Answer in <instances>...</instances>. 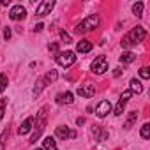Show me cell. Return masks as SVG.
I'll use <instances>...</instances> for the list:
<instances>
[{
  "label": "cell",
  "instance_id": "cb8c5ba5",
  "mask_svg": "<svg viewBox=\"0 0 150 150\" xmlns=\"http://www.w3.org/2000/svg\"><path fill=\"white\" fill-rule=\"evenodd\" d=\"M131 96H132V92H131V90H125V92H124V94L120 96V101H124V103H127V101L131 99Z\"/></svg>",
  "mask_w": 150,
  "mask_h": 150
},
{
  "label": "cell",
  "instance_id": "f1b7e54d",
  "mask_svg": "<svg viewBox=\"0 0 150 150\" xmlns=\"http://www.w3.org/2000/svg\"><path fill=\"white\" fill-rule=\"evenodd\" d=\"M4 37H6V41H9V39H11V30H9V28H6V30H4Z\"/></svg>",
  "mask_w": 150,
  "mask_h": 150
},
{
  "label": "cell",
  "instance_id": "3957f363",
  "mask_svg": "<svg viewBox=\"0 0 150 150\" xmlns=\"http://www.w3.org/2000/svg\"><path fill=\"white\" fill-rule=\"evenodd\" d=\"M97 25H99V18H97V14H92V16L85 18V20L76 27V32H78V34H85V32L94 30Z\"/></svg>",
  "mask_w": 150,
  "mask_h": 150
},
{
  "label": "cell",
  "instance_id": "8992f818",
  "mask_svg": "<svg viewBox=\"0 0 150 150\" xmlns=\"http://www.w3.org/2000/svg\"><path fill=\"white\" fill-rule=\"evenodd\" d=\"M53 7H55V2H53V0H44V2H41V4L37 6V11H35V14L42 18V16L50 14Z\"/></svg>",
  "mask_w": 150,
  "mask_h": 150
},
{
  "label": "cell",
  "instance_id": "44dd1931",
  "mask_svg": "<svg viewBox=\"0 0 150 150\" xmlns=\"http://www.w3.org/2000/svg\"><path fill=\"white\" fill-rule=\"evenodd\" d=\"M141 138H143V139H148V138H150V124H148V122L143 124V127H141Z\"/></svg>",
  "mask_w": 150,
  "mask_h": 150
},
{
  "label": "cell",
  "instance_id": "e0dca14e",
  "mask_svg": "<svg viewBox=\"0 0 150 150\" xmlns=\"http://www.w3.org/2000/svg\"><path fill=\"white\" fill-rule=\"evenodd\" d=\"M96 136H97V139L99 141H103L104 138H108V132L104 131V129H101V125H94V131H92Z\"/></svg>",
  "mask_w": 150,
  "mask_h": 150
},
{
  "label": "cell",
  "instance_id": "ba28073f",
  "mask_svg": "<svg viewBox=\"0 0 150 150\" xmlns=\"http://www.w3.org/2000/svg\"><path fill=\"white\" fill-rule=\"evenodd\" d=\"M110 111H111V103H110V101H101V103L97 104L96 115H97L99 118H104V117H106Z\"/></svg>",
  "mask_w": 150,
  "mask_h": 150
},
{
  "label": "cell",
  "instance_id": "4316f807",
  "mask_svg": "<svg viewBox=\"0 0 150 150\" xmlns=\"http://www.w3.org/2000/svg\"><path fill=\"white\" fill-rule=\"evenodd\" d=\"M6 138H7V131H4V134L0 136V150H4V145H6Z\"/></svg>",
  "mask_w": 150,
  "mask_h": 150
},
{
  "label": "cell",
  "instance_id": "f546056e",
  "mask_svg": "<svg viewBox=\"0 0 150 150\" xmlns=\"http://www.w3.org/2000/svg\"><path fill=\"white\" fill-rule=\"evenodd\" d=\"M120 74H122V69H120V67H117V69L113 71V76H115V78H118Z\"/></svg>",
  "mask_w": 150,
  "mask_h": 150
},
{
  "label": "cell",
  "instance_id": "2e32d148",
  "mask_svg": "<svg viewBox=\"0 0 150 150\" xmlns=\"http://www.w3.org/2000/svg\"><path fill=\"white\" fill-rule=\"evenodd\" d=\"M57 78H58V72H57V71H50L46 76H44V78H41V80H42V83H44V85H48V83H53Z\"/></svg>",
  "mask_w": 150,
  "mask_h": 150
},
{
  "label": "cell",
  "instance_id": "5b68a950",
  "mask_svg": "<svg viewBox=\"0 0 150 150\" xmlns=\"http://www.w3.org/2000/svg\"><path fill=\"white\" fill-rule=\"evenodd\" d=\"M92 71L96 72V74H104L106 71H108V58L106 57H97L94 62H92Z\"/></svg>",
  "mask_w": 150,
  "mask_h": 150
},
{
  "label": "cell",
  "instance_id": "9c48e42d",
  "mask_svg": "<svg viewBox=\"0 0 150 150\" xmlns=\"http://www.w3.org/2000/svg\"><path fill=\"white\" fill-rule=\"evenodd\" d=\"M55 134H57V138H60V139L76 138V132H74V131H71V129H69V127H65V125H60V127H57Z\"/></svg>",
  "mask_w": 150,
  "mask_h": 150
},
{
  "label": "cell",
  "instance_id": "83f0119b",
  "mask_svg": "<svg viewBox=\"0 0 150 150\" xmlns=\"http://www.w3.org/2000/svg\"><path fill=\"white\" fill-rule=\"evenodd\" d=\"M48 48H50V51H58V44L57 42H50Z\"/></svg>",
  "mask_w": 150,
  "mask_h": 150
},
{
  "label": "cell",
  "instance_id": "52a82bcc",
  "mask_svg": "<svg viewBox=\"0 0 150 150\" xmlns=\"http://www.w3.org/2000/svg\"><path fill=\"white\" fill-rule=\"evenodd\" d=\"M27 16V9L23 6H14L11 11H9V18L14 20V21H20V20H25Z\"/></svg>",
  "mask_w": 150,
  "mask_h": 150
},
{
  "label": "cell",
  "instance_id": "1f68e13d",
  "mask_svg": "<svg viewBox=\"0 0 150 150\" xmlns=\"http://www.w3.org/2000/svg\"><path fill=\"white\" fill-rule=\"evenodd\" d=\"M76 124H78V125H83V124H85V118H78Z\"/></svg>",
  "mask_w": 150,
  "mask_h": 150
},
{
  "label": "cell",
  "instance_id": "d6986e66",
  "mask_svg": "<svg viewBox=\"0 0 150 150\" xmlns=\"http://www.w3.org/2000/svg\"><path fill=\"white\" fill-rule=\"evenodd\" d=\"M136 118H138V113H136V111H131V113H129V117H127V122H125V125H124V127H125V129H131V125L136 122Z\"/></svg>",
  "mask_w": 150,
  "mask_h": 150
},
{
  "label": "cell",
  "instance_id": "4fadbf2b",
  "mask_svg": "<svg viewBox=\"0 0 150 150\" xmlns=\"http://www.w3.org/2000/svg\"><path fill=\"white\" fill-rule=\"evenodd\" d=\"M74 99H72V94L71 92H64V94H58L57 96V103L58 104H71Z\"/></svg>",
  "mask_w": 150,
  "mask_h": 150
},
{
  "label": "cell",
  "instance_id": "7c38bea8",
  "mask_svg": "<svg viewBox=\"0 0 150 150\" xmlns=\"http://www.w3.org/2000/svg\"><path fill=\"white\" fill-rule=\"evenodd\" d=\"M32 124H34V118H32V117H28V118L21 124V127L18 129V134H20V136L28 134V132H30V129H32Z\"/></svg>",
  "mask_w": 150,
  "mask_h": 150
},
{
  "label": "cell",
  "instance_id": "30bf717a",
  "mask_svg": "<svg viewBox=\"0 0 150 150\" xmlns=\"http://www.w3.org/2000/svg\"><path fill=\"white\" fill-rule=\"evenodd\" d=\"M92 48H94V44H92L90 41H87V39H81V41L76 44V50H78V53H88Z\"/></svg>",
  "mask_w": 150,
  "mask_h": 150
},
{
  "label": "cell",
  "instance_id": "ffe728a7",
  "mask_svg": "<svg viewBox=\"0 0 150 150\" xmlns=\"http://www.w3.org/2000/svg\"><path fill=\"white\" fill-rule=\"evenodd\" d=\"M132 13H134L138 18H141V16H143V14H141V13H143V2L134 4V6H132Z\"/></svg>",
  "mask_w": 150,
  "mask_h": 150
},
{
  "label": "cell",
  "instance_id": "d4e9b609",
  "mask_svg": "<svg viewBox=\"0 0 150 150\" xmlns=\"http://www.w3.org/2000/svg\"><path fill=\"white\" fill-rule=\"evenodd\" d=\"M6 104H7V101L6 99H0V118L4 117V113H6Z\"/></svg>",
  "mask_w": 150,
  "mask_h": 150
},
{
  "label": "cell",
  "instance_id": "6da1fadb",
  "mask_svg": "<svg viewBox=\"0 0 150 150\" xmlns=\"http://www.w3.org/2000/svg\"><path fill=\"white\" fill-rule=\"evenodd\" d=\"M145 37H146V30H145L143 27H136V28H132L127 35L122 37V48H131V46L141 42Z\"/></svg>",
  "mask_w": 150,
  "mask_h": 150
},
{
  "label": "cell",
  "instance_id": "277c9868",
  "mask_svg": "<svg viewBox=\"0 0 150 150\" xmlns=\"http://www.w3.org/2000/svg\"><path fill=\"white\" fill-rule=\"evenodd\" d=\"M55 60L62 67H71L74 62H76V53H74V51H62V53H58L55 57Z\"/></svg>",
  "mask_w": 150,
  "mask_h": 150
},
{
  "label": "cell",
  "instance_id": "5bb4252c",
  "mask_svg": "<svg viewBox=\"0 0 150 150\" xmlns=\"http://www.w3.org/2000/svg\"><path fill=\"white\" fill-rule=\"evenodd\" d=\"M42 148H44V150H58V148H57V141H55V138H51V136L44 138V141H42Z\"/></svg>",
  "mask_w": 150,
  "mask_h": 150
},
{
  "label": "cell",
  "instance_id": "603a6c76",
  "mask_svg": "<svg viewBox=\"0 0 150 150\" xmlns=\"http://www.w3.org/2000/svg\"><path fill=\"white\" fill-rule=\"evenodd\" d=\"M139 76H141L143 80H148V78H150V72H148V67H141V69H139Z\"/></svg>",
  "mask_w": 150,
  "mask_h": 150
},
{
  "label": "cell",
  "instance_id": "7a4b0ae2",
  "mask_svg": "<svg viewBox=\"0 0 150 150\" xmlns=\"http://www.w3.org/2000/svg\"><path fill=\"white\" fill-rule=\"evenodd\" d=\"M46 120H48V106H42V108L37 111V122H35L34 134H32V138H30L28 143H35V141L41 138V134H42V131H44V127H46Z\"/></svg>",
  "mask_w": 150,
  "mask_h": 150
},
{
  "label": "cell",
  "instance_id": "484cf974",
  "mask_svg": "<svg viewBox=\"0 0 150 150\" xmlns=\"http://www.w3.org/2000/svg\"><path fill=\"white\" fill-rule=\"evenodd\" d=\"M60 37H62V41H64L65 44H69V42H71V35H69V34H65L64 30H60Z\"/></svg>",
  "mask_w": 150,
  "mask_h": 150
},
{
  "label": "cell",
  "instance_id": "7402d4cb",
  "mask_svg": "<svg viewBox=\"0 0 150 150\" xmlns=\"http://www.w3.org/2000/svg\"><path fill=\"white\" fill-rule=\"evenodd\" d=\"M7 88V76L6 74H0V94Z\"/></svg>",
  "mask_w": 150,
  "mask_h": 150
},
{
  "label": "cell",
  "instance_id": "d6a6232c",
  "mask_svg": "<svg viewBox=\"0 0 150 150\" xmlns=\"http://www.w3.org/2000/svg\"><path fill=\"white\" fill-rule=\"evenodd\" d=\"M35 150H42V148H35Z\"/></svg>",
  "mask_w": 150,
  "mask_h": 150
},
{
  "label": "cell",
  "instance_id": "8fae6325",
  "mask_svg": "<svg viewBox=\"0 0 150 150\" xmlns=\"http://www.w3.org/2000/svg\"><path fill=\"white\" fill-rule=\"evenodd\" d=\"M78 94L81 97H92L96 94V88L94 85H83V87H78Z\"/></svg>",
  "mask_w": 150,
  "mask_h": 150
},
{
  "label": "cell",
  "instance_id": "4dcf8cb0",
  "mask_svg": "<svg viewBox=\"0 0 150 150\" xmlns=\"http://www.w3.org/2000/svg\"><path fill=\"white\" fill-rule=\"evenodd\" d=\"M42 28H44V25H42V23H39V25H35V30H37V32H39V30H42Z\"/></svg>",
  "mask_w": 150,
  "mask_h": 150
},
{
  "label": "cell",
  "instance_id": "9a60e30c",
  "mask_svg": "<svg viewBox=\"0 0 150 150\" xmlns=\"http://www.w3.org/2000/svg\"><path fill=\"white\" fill-rule=\"evenodd\" d=\"M134 60H136V55H134L132 51H125V53L120 55V62H122V64H131V62H134Z\"/></svg>",
  "mask_w": 150,
  "mask_h": 150
},
{
  "label": "cell",
  "instance_id": "ac0fdd59",
  "mask_svg": "<svg viewBox=\"0 0 150 150\" xmlns=\"http://www.w3.org/2000/svg\"><path fill=\"white\" fill-rule=\"evenodd\" d=\"M131 92H136V94H141V92H143V87H141V83H139L136 78L131 80Z\"/></svg>",
  "mask_w": 150,
  "mask_h": 150
}]
</instances>
